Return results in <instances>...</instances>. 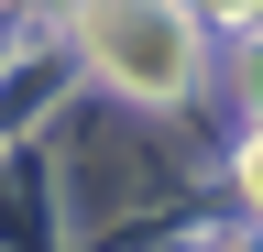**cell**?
<instances>
[{
	"instance_id": "cell-1",
	"label": "cell",
	"mask_w": 263,
	"mask_h": 252,
	"mask_svg": "<svg viewBox=\"0 0 263 252\" xmlns=\"http://www.w3.org/2000/svg\"><path fill=\"white\" fill-rule=\"evenodd\" d=\"M77 44H88V66L110 88H132V99H186L197 88V22L176 0H88Z\"/></svg>"
},
{
	"instance_id": "cell-2",
	"label": "cell",
	"mask_w": 263,
	"mask_h": 252,
	"mask_svg": "<svg viewBox=\"0 0 263 252\" xmlns=\"http://www.w3.org/2000/svg\"><path fill=\"white\" fill-rule=\"evenodd\" d=\"M209 11H252V0H209Z\"/></svg>"
}]
</instances>
